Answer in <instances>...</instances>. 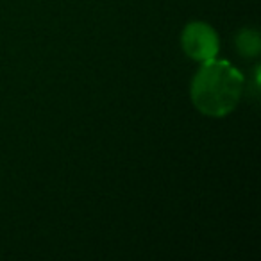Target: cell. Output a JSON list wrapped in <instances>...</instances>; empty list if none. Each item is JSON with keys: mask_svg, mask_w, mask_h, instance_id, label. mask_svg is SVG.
<instances>
[{"mask_svg": "<svg viewBox=\"0 0 261 261\" xmlns=\"http://www.w3.org/2000/svg\"><path fill=\"white\" fill-rule=\"evenodd\" d=\"M181 47L188 58L202 63L217 58L220 50V40L211 25L204 22H192L182 29Z\"/></svg>", "mask_w": 261, "mask_h": 261, "instance_id": "7a4b0ae2", "label": "cell"}, {"mask_svg": "<svg viewBox=\"0 0 261 261\" xmlns=\"http://www.w3.org/2000/svg\"><path fill=\"white\" fill-rule=\"evenodd\" d=\"M242 72L224 59H207L193 75L190 95L202 115L222 118L238 106L243 93Z\"/></svg>", "mask_w": 261, "mask_h": 261, "instance_id": "6da1fadb", "label": "cell"}, {"mask_svg": "<svg viewBox=\"0 0 261 261\" xmlns=\"http://www.w3.org/2000/svg\"><path fill=\"white\" fill-rule=\"evenodd\" d=\"M236 50L242 58H256L261 50V41H259V33L257 29L252 27H245V29L238 31L234 38Z\"/></svg>", "mask_w": 261, "mask_h": 261, "instance_id": "3957f363", "label": "cell"}]
</instances>
